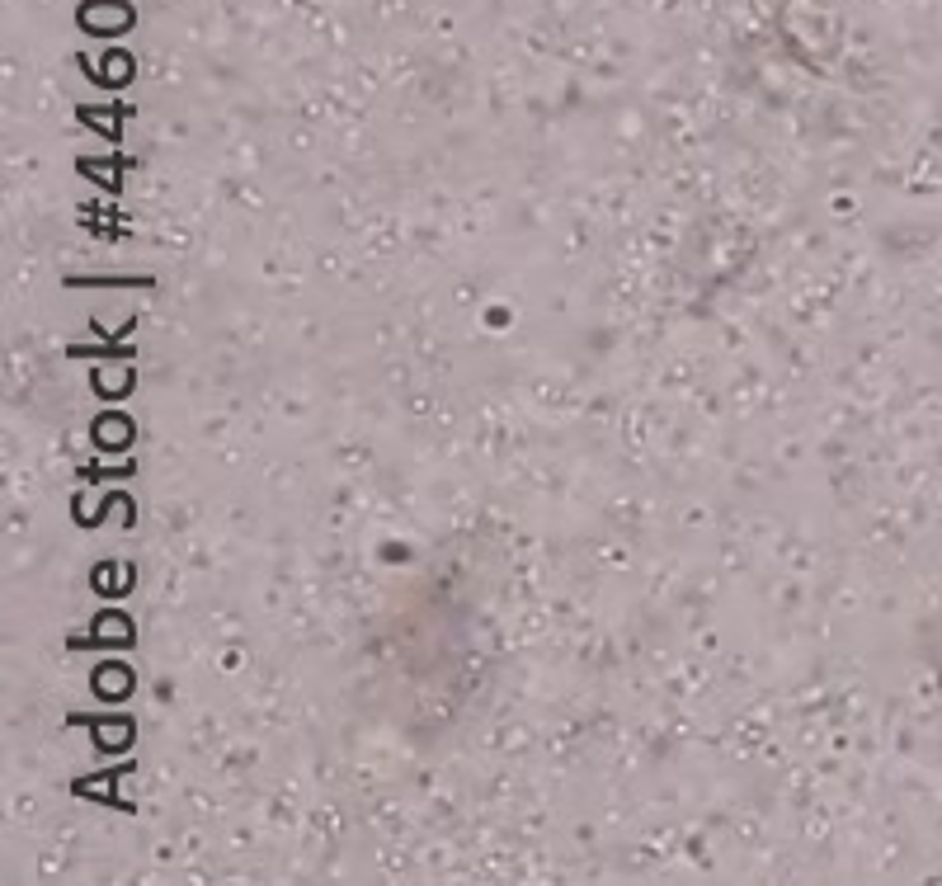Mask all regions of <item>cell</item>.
I'll list each match as a JSON object with an SVG mask.
<instances>
[{
	"mask_svg": "<svg viewBox=\"0 0 942 886\" xmlns=\"http://www.w3.org/2000/svg\"><path fill=\"white\" fill-rule=\"evenodd\" d=\"M95 443L99 448H128L132 443V420H123V415H104V420H95Z\"/></svg>",
	"mask_w": 942,
	"mask_h": 886,
	"instance_id": "2",
	"label": "cell"
},
{
	"mask_svg": "<svg viewBox=\"0 0 942 886\" xmlns=\"http://www.w3.org/2000/svg\"><path fill=\"white\" fill-rule=\"evenodd\" d=\"M95 642H104V646H123V642H132V623H128L123 613H99V623H95Z\"/></svg>",
	"mask_w": 942,
	"mask_h": 886,
	"instance_id": "3",
	"label": "cell"
},
{
	"mask_svg": "<svg viewBox=\"0 0 942 886\" xmlns=\"http://www.w3.org/2000/svg\"><path fill=\"white\" fill-rule=\"evenodd\" d=\"M128 740H132V722H104V726H99V745H104V750H123Z\"/></svg>",
	"mask_w": 942,
	"mask_h": 886,
	"instance_id": "5",
	"label": "cell"
},
{
	"mask_svg": "<svg viewBox=\"0 0 942 886\" xmlns=\"http://www.w3.org/2000/svg\"><path fill=\"white\" fill-rule=\"evenodd\" d=\"M95 386H99V397H128L132 373L128 368H104V373H95Z\"/></svg>",
	"mask_w": 942,
	"mask_h": 886,
	"instance_id": "4",
	"label": "cell"
},
{
	"mask_svg": "<svg viewBox=\"0 0 942 886\" xmlns=\"http://www.w3.org/2000/svg\"><path fill=\"white\" fill-rule=\"evenodd\" d=\"M95 694L108 698V703H118L132 694V675L123 670V664H104V670H95Z\"/></svg>",
	"mask_w": 942,
	"mask_h": 886,
	"instance_id": "1",
	"label": "cell"
}]
</instances>
